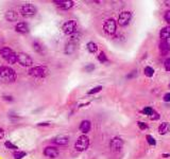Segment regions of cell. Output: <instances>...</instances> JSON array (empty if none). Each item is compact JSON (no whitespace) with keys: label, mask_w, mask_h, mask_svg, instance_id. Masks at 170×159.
<instances>
[{"label":"cell","mask_w":170,"mask_h":159,"mask_svg":"<svg viewBox=\"0 0 170 159\" xmlns=\"http://www.w3.org/2000/svg\"><path fill=\"white\" fill-rule=\"evenodd\" d=\"M17 80V73L9 66H0V82L1 83H14Z\"/></svg>","instance_id":"6da1fadb"},{"label":"cell","mask_w":170,"mask_h":159,"mask_svg":"<svg viewBox=\"0 0 170 159\" xmlns=\"http://www.w3.org/2000/svg\"><path fill=\"white\" fill-rule=\"evenodd\" d=\"M0 55L10 65H14L17 63V53L7 46L0 48Z\"/></svg>","instance_id":"7a4b0ae2"},{"label":"cell","mask_w":170,"mask_h":159,"mask_svg":"<svg viewBox=\"0 0 170 159\" xmlns=\"http://www.w3.org/2000/svg\"><path fill=\"white\" fill-rule=\"evenodd\" d=\"M49 69L46 65H38V66H32L29 68L28 73L29 75L33 76L35 79H44L48 75Z\"/></svg>","instance_id":"3957f363"},{"label":"cell","mask_w":170,"mask_h":159,"mask_svg":"<svg viewBox=\"0 0 170 159\" xmlns=\"http://www.w3.org/2000/svg\"><path fill=\"white\" fill-rule=\"evenodd\" d=\"M62 32L67 36H71L76 32H78V24L74 19H69L62 25Z\"/></svg>","instance_id":"277c9868"},{"label":"cell","mask_w":170,"mask_h":159,"mask_svg":"<svg viewBox=\"0 0 170 159\" xmlns=\"http://www.w3.org/2000/svg\"><path fill=\"white\" fill-rule=\"evenodd\" d=\"M19 13L22 17L25 18H31V17L35 16L37 13V7L32 3H25L20 7Z\"/></svg>","instance_id":"5b68a950"},{"label":"cell","mask_w":170,"mask_h":159,"mask_svg":"<svg viewBox=\"0 0 170 159\" xmlns=\"http://www.w3.org/2000/svg\"><path fill=\"white\" fill-rule=\"evenodd\" d=\"M89 147V138L86 135H81L78 137L76 143H74V148L78 152H85Z\"/></svg>","instance_id":"8992f818"},{"label":"cell","mask_w":170,"mask_h":159,"mask_svg":"<svg viewBox=\"0 0 170 159\" xmlns=\"http://www.w3.org/2000/svg\"><path fill=\"white\" fill-rule=\"evenodd\" d=\"M17 63L22 67L31 68L33 66V60L32 57L26 52H19L17 53Z\"/></svg>","instance_id":"52a82bcc"},{"label":"cell","mask_w":170,"mask_h":159,"mask_svg":"<svg viewBox=\"0 0 170 159\" xmlns=\"http://www.w3.org/2000/svg\"><path fill=\"white\" fill-rule=\"evenodd\" d=\"M116 30H117V22H116L115 19L109 18L105 20L103 24V31L105 34L114 35L116 33Z\"/></svg>","instance_id":"ba28073f"},{"label":"cell","mask_w":170,"mask_h":159,"mask_svg":"<svg viewBox=\"0 0 170 159\" xmlns=\"http://www.w3.org/2000/svg\"><path fill=\"white\" fill-rule=\"evenodd\" d=\"M43 155L45 157L54 159L56 157H59V155H60V150H59L58 147H54V145H48V147L44 148Z\"/></svg>","instance_id":"9c48e42d"},{"label":"cell","mask_w":170,"mask_h":159,"mask_svg":"<svg viewBox=\"0 0 170 159\" xmlns=\"http://www.w3.org/2000/svg\"><path fill=\"white\" fill-rule=\"evenodd\" d=\"M53 3L61 11H68V10L73 9L76 4L74 1H71V0H54Z\"/></svg>","instance_id":"30bf717a"},{"label":"cell","mask_w":170,"mask_h":159,"mask_svg":"<svg viewBox=\"0 0 170 159\" xmlns=\"http://www.w3.org/2000/svg\"><path fill=\"white\" fill-rule=\"evenodd\" d=\"M131 18H132V13L129 11H123L118 16V25L120 27H125L130 24Z\"/></svg>","instance_id":"8fae6325"},{"label":"cell","mask_w":170,"mask_h":159,"mask_svg":"<svg viewBox=\"0 0 170 159\" xmlns=\"http://www.w3.org/2000/svg\"><path fill=\"white\" fill-rule=\"evenodd\" d=\"M123 147V140L120 137H114L110 141V148L112 152H120Z\"/></svg>","instance_id":"7c38bea8"},{"label":"cell","mask_w":170,"mask_h":159,"mask_svg":"<svg viewBox=\"0 0 170 159\" xmlns=\"http://www.w3.org/2000/svg\"><path fill=\"white\" fill-rule=\"evenodd\" d=\"M51 143H52L54 147H65V145H67L69 143V137L64 135L56 136V137H54L51 140Z\"/></svg>","instance_id":"4fadbf2b"},{"label":"cell","mask_w":170,"mask_h":159,"mask_svg":"<svg viewBox=\"0 0 170 159\" xmlns=\"http://www.w3.org/2000/svg\"><path fill=\"white\" fill-rule=\"evenodd\" d=\"M15 32L18 33V34H28L30 31V28H29V24L26 21H19L17 22L16 25H15Z\"/></svg>","instance_id":"5bb4252c"},{"label":"cell","mask_w":170,"mask_h":159,"mask_svg":"<svg viewBox=\"0 0 170 159\" xmlns=\"http://www.w3.org/2000/svg\"><path fill=\"white\" fill-rule=\"evenodd\" d=\"M32 47H33V50H34L36 53H38V54L45 55L46 49H45V47H44V45L42 43V42H40L38 39H34L32 42Z\"/></svg>","instance_id":"9a60e30c"},{"label":"cell","mask_w":170,"mask_h":159,"mask_svg":"<svg viewBox=\"0 0 170 159\" xmlns=\"http://www.w3.org/2000/svg\"><path fill=\"white\" fill-rule=\"evenodd\" d=\"M91 129H92V122L89 120H83L79 125V129L81 130V133L83 135H86L87 133H89Z\"/></svg>","instance_id":"2e32d148"},{"label":"cell","mask_w":170,"mask_h":159,"mask_svg":"<svg viewBox=\"0 0 170 159\" xmlns=\"http://www.w3.org/2000/svg\"><path fill=\"white\" fill-rule=\"evenodd\" d=\"M4 17L9 22H15L18 19V13L14 11V10H7L6 14H4Z\"/></svg>","instance_id":"e0dca14e"},{"label":"cell","mask_w":170,"mask_h":159,"mask_svg":"<svg viewBox=\"0 0 170 159\" xmlns=\"http://www.w3.org/2000/svg\"><path fill=\"white\" fill-rule=\"evenodd\" d=\"M158 49L162 55H167L170 52V45L167 40H161L158 45Z\"/></svg>","instance_id":"ac0fdd59"},{"label":"cell","mask_w":170,"mask_h":159,"mask_svg":"<svg viewBox=\"0 0 170 159\" xmlns=\"http://www.w3.org/2000/svg\"><path fill=\"white\" fill-rule=\"evenodd\" d=\"M76 49H77V43L74 42H70V40H69V42L66 43L65 50H64V51H65V54L71 55V54H73V53H74Z\"/></svg>","instance_id":"d6986e66"},{"label":"cell","mask_w":170,"mask_h":159,"mask_svg":"<svg viewBox=\"0 0 170 159\" xmlns=\"http://www.w3.org/2000/svg\"><path fill=\"white\" fill-rule=\"evenodd\" d=\"M159 37H161V40H167L168 38H170V25H167L161 30Z\"/></svg>","instance_id":"ffe728a7"},{"label":"cell","mask_w":170,"mask_h":159,"mask_svg":"<svg viewBox=\"0 0 170 159\" xmlns=\"http://www.w3.org/2000/svg\"><path fill=\"white\" fill-rule=\"evenodd\" d=\"M168 132H170V124L168 122H164V123H162V124H159V126H158L159 135H166Z\"/></svg>","instance_id":"44dd1931"},{"label":"cell","mask_w":170,"mask_h":159,"mask_svg":"<svg viewBox=\"0 0 170 159\" xmlns=\"http://www.w3.org/2000/svg\"><path fill=\"white\" fill-rule=\"evenodd\" d=\"M86 50L89 53H96L98 51V45L94 42H88L86 43Z\"/></svg>","instance_id":"7402d4cb"},{"label":"cell","mask_w":170,"mask_h":159,"mask_svg":"<svg viewBox=\"0 0 170 159\" xmlns=\"http://www.w3.org/2000/svg\"><path fill=\"white\" fill-rule=\"evenodd\" d=\"M4 147H6V148H7V150H10V151H18V147H17L15 143H13L12 141H10V140H6L4 141Z\"/></svg>","instance_id":"603a6c76"},{"label":"cell","mask_w":170,"mask_h":159,"mask_svg":"<svg viewBox=\"0 0 170 159\" xmlns=\"http://www.w3.org/2000/svg\"><path fill=\"white\" fill-rule=\"evenodd\" d=\"M28 154L25 151H14L13 152V158L14 159H24Z\"/></svg>","instance_id":"cb8c5ba5"},{"label":"cell","mask_w":170,"mask_h":159,"mask_svg":"<svg viewBox=\"0 0 170 159\" xmlns=\"http://www.w3.org/2000/svg\"><path fill=\"white\" fill-rule=\"evenodd\" d=\"M97 60L99 61L101 64H104V63H106V61H109V58H107V56H106V54H105L104 51H100V52L98 53Z\"/></svg>","instance_id":"d4e9b609"},{"label":"cell","mask_w":170,"mask_h":159,"mask_svg":"<svg viewBox=\"0 0 170 159\" xmlns=\"http://www.w3.org/2000/svg\"><path fill=\"white\" fill-rule=\"evenodd\" d=\"M101 90H102V86L99 85V86H96V87H94V88L89 89V90L87 91V94H88V96H92V94H96V93L100 92Z\"/></svg>","instance_id":"484cf974"},{"label":"cell","mask_w":170,"mask_h":159,"mask_svg":"<svg viewBox=\"0 0 170 159\" xmlns=\"http://www.w3.org/2000/svg\"><path fill=\"white\" fill-rule=\"evenodd\" d=\"M144 73H145L146 76L151 78V76H153V74H154V70H153V68H151L148 66V67H146L145 69H144Z\"/></svg>","instance_id":"4316f807"},{"label":"cell","mask_w":170,"mask_h":159,"mask_svg":"<svg viewBox=\"0 0 170 159\" xmlns=\"http://www.w3.org/2000/svg\"><path fill=\"white\" fill-rule=\"evenodd\" d=\"M83 70L85 71V72H87V73H89V72H92V71L95 70V65L94 64H87L86 66L83 68Z\"/></svg>","instance_id":"83f0119b"},{"label":"cell","mask_w":170,"mask_h":159,"mask_svg":"<svg viewBox=\"0 0 170 159\" xmlns=\"http://www.w3.org/2000/svg\"><path fill=\"white\" fill-rule=\"evenodd\" d=\"M153 111H154V110H153L152 107H145V108L141 110V112H143L144 115H147V116H151Z\"/></svg>","instance_id":"f1b7e54d"},{"label":"cell","mask_w":170,"mask_h":159,"mask_svg":"<svg viewBox=\"0 0 170 159\" xmlns=\"http://www.w3.org/2000/svg\"><path fill=\"white\" fill-rule=\"evenodd\" d=\"M146 139H147V141H148V143H149L150 145H155V144H156V141H155V139H154L153 137H152V136L147 135Z\"/></svg>","instance_id":"f546056e"},{"label":"cell","mask_w":170,"mask_h":159,"mask_svg":"<svg viewBox=\"0 0 170 159\" xmlns=\"http://www.w3.org/2000/svg\"><path fill=\"white\" fill-rule=\"evenodd\" d=\"M2 99H3L4 101H7V102H13V101H14V97L10 96V94H4V96H2Z\"/></svg>","instance_id":"4dcf8cb0"},{"label":"cell","mask_w":170,"mask_h":159,"mask_svg":"<svg viewBox=\"0 0 170 159\" xmlns=\"http://www.w3.org/2000/svg\"><path fill=\"white\" fill-rule=\"evenodd\" d=\"M137 125H138V127H139L141 130H145V129H148V125H147L146 123L141 122V121H138L137 122Z\"/></svg>","instance_id":"1f68e13d"},{"label":"cell","mask_w":170,"mask_h":159,"mask_svg":"<svg viewBox=\"0 0 170 159\" xmlns=\"http://www.w3.org/2000/svg\"><path fill=\"white\" fill-rule=\"evenodd\" d=\"M50 124H51V123L49 122V121H44V122L37 123V126H40V127H48V126H50Z\"/></svg>","instance_id":"d6a6232c"},{"label":"cell","mask_w":170,"mask_h":159,"mask_svg":"<svg viewBox=\"0 0 170 159\" xmlns=\"http://www.w3.org/2000/svg\"><path fill=\"white\" fill-rule=\"evenodd\" d=\"M164 66H165V69H166L167 71H170V57H168L166 61H165Z\"/></svg>","instance_id":"836d02e7"},{"label":"cell","mask_w":170,"mask_h":159,"mask_svg":"<svg viewBox=\"0 0 170 159\" xmlns=\"http://www.w3.org/2000/svg\"><path fill=\"white\" fill-rule=\"evenodd\" d=\"M164 18H165V20H166L167 22L170 25V10H168L166 13H165V15H164Z\"/></svg>","instance_id":"e575fe53"},{"label":"cell","mask_w":170,"mask_h":159,"mask_svg":"<svg viewBox=\"0 0 170 159\" xmlns=\"http://www.w3.org/2000/svg\"><path fill=\"white\" fill-rule=\"evenodd\" d=\"M150 118H151L152 120H158V118H159V115L156 111H153V112H152V115L150 116Z\"/></svg>","instance_id":"d590c367"},{"label":"cell","mask_w":170,"mask_h":159,"mask_svg":"<svg viewBox=\"0 0 170 159\" xmlns=\"http://www.w3.org/2000/svg\"><path fill=\"white\" fill-rule=\"evenodd\" d=\"M163 100H164L165 102H170V92H168V93L165 94Z\"/></svg>","instance_id":"8d00e7d4"},{"label":"cell","mask_w":170,"mask_h":159,"mask_svg":"<svg viewBox=\"0 0 170 159\" xmlns=\"http://www.w3.org/2000/svg\"><path fill=\"white\" fill-rule=\"evenodd\" d=\"M4 138V129L0 127V140H2Z\"/></svg>","instance_id":"74e56055"},{"label":"cell","mask_w":170,"mask_h":159,"mask_svg":"<svg viewBox=\"0 0 170 159\" xmlns=\"http://www.w3.org/2000/svg\"><path fill=\"white\" fill-rule=\"evenodd\" d=\"M165 3H166V6H167V7H170V1H166V2H165Z\"/></svg>","instance_id":"f35d334b"},{"label":"cell","mask_w":170,"mask_h":159,"mask_svg":"<svg viewBox=\"0 0 170 159\" xmlns=\"http://www.w3.org/2000/svg\"><path fill=\"white\" fill-rule=\"evenodd\" d=\"M163 157H165V158L169 157V154H164V155H163Z\"/></svg>","instance_id":"ab89813d"},{"label":"cell","mask_w":170,"mask_h":159,"mask_svg":"<svg viewBox=\"0 0 170 159\" xmlns=\"http://www.w3.org/2000/svg\"><path fill=\"white\" fill-rule=\"evenodd\" d=\"M169 86H170V85H169Z\"/></svg>","instance_id":"60d3db41"}]
</instances>
